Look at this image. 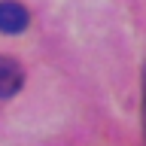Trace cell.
Here are the masks:
<instances>
[{
    "label": "cell",
    "mask_w": 146,
    "mask_h": 146,
    "mask_svg": "<svg viewBox=\"0 0 146 146\" xmlns=\"http://www.w3.org/2000/svg\"><path fill=\"white\" fill-rule=\"evenodd\" d=\"M25 85V70H21V64L15 58H6V55H0V100H9L15 98L18 91Z\"/></svg>",
    "instance_id": "obj_1"
},
{
    "label": "cell",
    "mask_w": 146,
    "mask_h": 146,
    "mask_svg": "<svg viewBox=\"0 0 146 146\" xmlns=\"http://www.w3.org/2000/svg\"><path fill=\"white\" fill-rule=\"evenodd\" d=\"M27 21L31 15L18 0H0V34H21Z\"/></svg>",
    "instance_id": "obj_2"
},
{
    "label": "cell",
    "mask_w": 146,
    "mask_h": 146,
    "mask_svg": "<svg viewBox=\"0 0 146 146\" xmlns=\"http://www.w3.org/2000/svg\"><path fill=\"white\" fill-rule=\"evenodd\" d=\"M143 137H146V67H143Z\"/></svg>",
    "instance_id": "obj_3"
}]
</instances>
